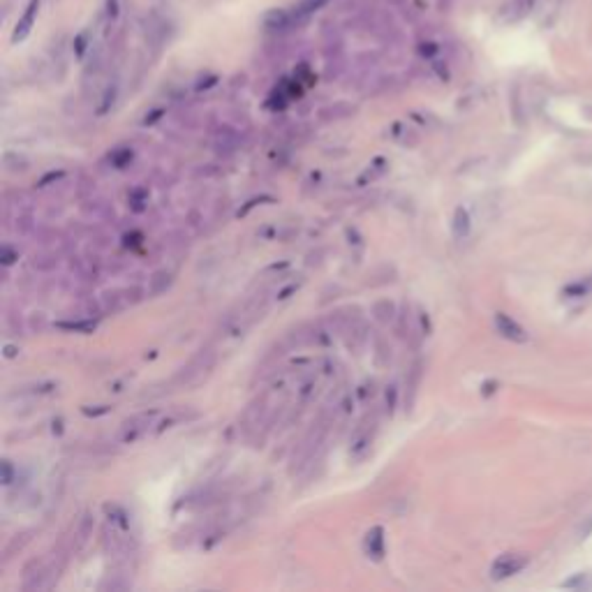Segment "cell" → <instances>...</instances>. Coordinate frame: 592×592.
I'll list each match as a JSON object with an SVG mask.
<instances>
[{
  "label": "cell",
  "instance_id": "obj_6",
  "mask_svg": "<svg viewBox=\"0 0 592 592\" xmlns=\"http://www.w3.org/2000/svg\"><path fill=\"white\" fill-rule=\"evenodd\" d=\"M366 551L368 555H373L375 560L382 558L384 553V536H382V527H373L368 534H366Z\"/></svg>",
  "mask_w": 592,
  "mask_h": 592
},
{
  "label": "cell",
  "instance_id": "obj_15",
  "mask_svg": "<svg viewBox=\"0 0 592 592\" xmlns=\"http://www.w3.org/2000/svg\"><path fill=\"white\" fill-rule=\"evenodd\" d=\"M74 46H77V56H83V51H86V33L77 37V42H74Z\"/></svg>",
  "mask_w": 592,
  "mask_h": 592
},
{
  "label": "cell",
  "instance_id": "obj_4",
  "mask_svg": "<svg viewBox=\"0 0 592 592\" xmlns=\"http://www.w3.org/2000/svg\"><path fill=\"white\" fill-rule=\"evenodd\" d=\"M495 327L500 331V336L507 338V340H514V342H525L527 340V333L518 322H514L509 314L504 312H497L495 314Z\"/></svg>",
  "mask_w": 592,
  "mask_h": 592
},
{
  "label": "cell",
  "instance_id": "obj_8",
  "mask_svg": "<svg viewBox=\"0 0 592 592\" xmlns=\"http://www.w3.org/2000/svg\"><path fill=\"white\" fill-rule=\"evenodd\" d=\"M322 5H324V0H303V3L296 5V9L292 12V14H294V21H296V23H303L305 18L317 12V9H319Z\"/></svg>",
  "mask_w": 592,
  "mask_h": 592
},
{
  "label": "cell",
  "instance_id": "obj_11",
  "mask_svg": "<svg viewBox=\"0 0 592 592\" xmlns=\"http://www.w3.org/2000/svg\"><path fill=\"white\" fill-rule=\"evenodd\" d=\"M114 100H116V88H109L105 95V102H102V107H100V114H107V109L114 105Z\"/></svg>",
  "mask_w": 592,
  "mask_h": 592
},
{
  "label": "cell",
  "instance_id": "obj_9",
  "mask_svg": "<svg viewBox=\"0 0 592 592\" xmlns=\"http://www.w3.org/2000/svg\"><path fill=\"white\" fill-rule=\"evenodd\" d=\"M470 231V216L465 208H456V216H453V234L456 238H465Z\"/></svg>",
  "mask_w": 592,
  "mask_h": 592
},
{
  "label": "cell",
  "instance_id": "obj_5",
  "mask_svg": "<svg viewBox=\"0 0 592 592\" xmlns=\"http://www.w3.org/2000/svg\"><path fill=\"white\" fill-rule=\"evenodd\" d=\"M294 21V14L287 12V9H268L264 14V26L268 31H287V28H292Z\"/></svg>",
  "mask_w": 592,
  "mask_h": 592
},
{
  "label": "cell",
  "instance_id": "obj_13",
  "mask_svg": "<svg viewBox=\"0 0 592 592\" xmlns=\"http://www.w3.org/2000/svg\"><path fill=\"white\" fill-rule=\"evenodd\" d=\"M107 412H109V405H100V407H95V410L83 407V414H88V416H100V414H107Z\"/></svg>",
  "mask_w": 592,
  "mask_h": 592
},
{
  "label": "cell",
  "instance_id": "obj_10",
  "mask_svg": "<svg viewBox=\"0 0 592 592\" xmlns=\"http://www.w3.org/2000/svg\"><path fill=\"white\" fill-rule=\"evenodd\" d=\"M166 287H169V273H166V271H157L151 278V294H162Z\"/></svg>",
  "mask_w": 592,
  "mask_h": 592
},
{
  "label": "cell",
  "instance_id": "obj_3",
  "mask_svg": "<svg viewBox=\"0 0 592 592\" xmlns=\"http://www.w3.org/2000/svg\"><path fill=\"white\" fill-rule=\"evenodd\" d=\"M37 12H40V0H28L23 16L18 18L16 26H14V33H12V44L23 42L26 37L31 35L33 26H35V18H37Z\"/></svg>",
  "mask_w": 592,
  "mask_h": 592
},
{
  "label": "cell",
  "instance_id": "obj_12",
  "mask_svg": "<svg viewBox=\"0 0 592 592\" xmlns=\"http://www.w3.org/2000/svg\"><path fill=\"white\" fill-rule=\"evenodd\" d=\"M118 9H120L118 0H107V16L109 18H116L118 16Z\"/></svg>",
  "mask_w": 592,
  "mask_h": 592
},
{
  "label": "cell",
  "instance_id": "obj_14",
  "mask_svg": "<svg viewBox=\"0 0 592 592\" xmlns=\"http://www.w3.org/2000/svg\"><path fill=\"white\" fill-rule=\"evenodd\" d=\"M3 484H12V465H9V460L3 462Z\"/></svg>",
  "mask_w": 592,
  "mask_h": 592
},
{
  "label": "cell",
  "instance_id": "obj_7",
  "mask_svg": "<svg viewBox=\"0 0 592 592\" xmlns=\"http://www.w3.org/2000/svg\"><path fill=\"white\" fill-rule=\"evenodd\" d=\"M148 416L151 414H142V416H137V419H130L123 423V435H120L123 442H132L144 433V426H148Z\"/></svg>",
  "mask_w": 592,
  "mask_h": 592
},
{
  "label": "cell",
  "instance_id": "obj_2",
  "mask_svg": "<svg viewBox=\"0 0 592 592\" xmlns=\"http://www.w3.org/2000/svg\"><path fill=\"white\" fill-rule=\"evenodd\" d=\"M536 5V0H507V3L500 7V18L504 23H518L523 21L525 16L532 14V9Z\"/></svg>",
  "mask_w": 592,
  "mask_h": 592
},
{
  "label": "cell",
  "instance_id": "obj_1",
  "mask_svg": "<svg viewBox=\"0 0 592 592\" xmlns=\"http://www.w3.org/2000/svg\"><path fill=\"white\" fill-rule=\"evenodd\" d=\"M527 564V555L521 553H502L500 558L493 562V567H490V578L493 581H502L518 574Z\"/></svg>",
  "mask_w": 592,
  "mask_h": 592
}]
</instances>
